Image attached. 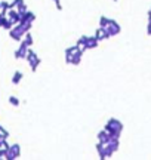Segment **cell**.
I'll list each match as a JSON object with an SVG mask.
<instances>
[]
</instances>
